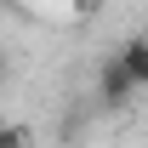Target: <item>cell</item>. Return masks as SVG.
I'll list each match as a JSON object with an SVG mask.
<instances>
[{
    "instance_id": "6da1fadb",
    "label": "cell",
    "mask_w": 148,
    "mask_h": 148,
    "mask_svg": "<svg viewBox=\"0 0 148 148\" xmlns=\"http://www.w3.org/2000/svg\"><path fill=\"white\" fill-rule=\"evenodd\" d=\"M131 97H137V80H131L125 69H120V57H103V69H97V103L103 108H125Z\"/></svg>"
},
{
    "instance_id": "7a4b0ae2",
    "label": "cell",
    "mask_w": 148,
    "mask_h": 148,
    "mask_svg": "<svg viewBox=\"0 0 148 148\" xmlns=\"http://www.w3.org/2000/svg\"><path fill=\"white\" fill-rule=\"evenodd\" d=\"M114 57H120V69L137 80V91L148 86V34H131V40H120L114 46Z\"/></svg>"
},
{
    "instance_id": "3957f363",
    "label": "cell",
    "mask_w": 148,
    "mask_h": 148,
    "mask_svg": "<svg viewBox=\"0 0 148 148\" xmlns=\"http://www.w3.org/2000/svg\"><path fill=\"white\" fill-rule=\"evenodd\" d=\"M0 148H29V125L6 120V125H0Z\"/></svg>"
},
{
    "instance_id": "277c9868",
    "label": "cell",
    "mask_w": 148,
    "mask_h": 148,
    "mask_svg": "<svg viewBox=\"0 0 148 148\" xmlns=\"http://www.w3.org/2000/svg\"><path fill=\"white\" fill-rule=\"evenodd\" d=\"M63 6H74V12H91V6H97V0H63Z\"/></svg>"
},
{
    "instance_id": "5b68a950",
    "label": "cell",
    "mask_w": 148,
    "mask_h": 148,
    "mask_svg": "<svg viewBox=\"0 0 148 148\" xmlns=\"http://www.w3.org/2000/svg\"><path fill=\"white\" fill-rule=\"evenodd\" d=\"M6 74H12V63H6V51H0V86H6Z\"/></svg>"
}]
</instances>
